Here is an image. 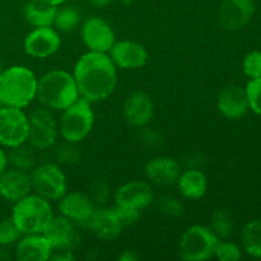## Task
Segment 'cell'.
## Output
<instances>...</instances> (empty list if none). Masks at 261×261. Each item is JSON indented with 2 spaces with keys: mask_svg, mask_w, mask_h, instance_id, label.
<instances>
[{
  "mask_svg": "<svg viewBox=\"0 0 261 261\" xmlns=\"http://www.w3.org/2000/svg\"><path fill=\"white\" fill-rule=\"evenodd\" d=\"M54 218L53 208L46 199L37 194H28L15 201L12 219L22 234L42 233Z\"/></svg>",
  "mask_w": 261,
  "mask_h": 261,
  "instance_id": "cell-4",
  "label": "cell"
},
{
  "mask_svg": "<svg viewBox=\"0 0 261 261\" xmlns=\"http://www.w3.org/2000/svg\"><path fill=\"white\" fill-rule=\"evenodd\" d=\"M112 0H88L89 4L94 8H103L109 5Z\"/></svg>",
  "mask_w": 261,
  "mask_h": 261,
  "instance_id": "cell-39",
  "label": "cell"
},
{
  "mask_svg": "<svg viewBox=\"0 0 261 261\" xmlns=\"http://www.w3.org/2000/svg\"><path fill=\"white\" fill-rule=\"evenodd\" d=\"M31 176L25 171L14 168L5 171L0 176V196L5 200L15 203L31 194Z\"/></svg>",
  "mask_w": 261,
  "mask_h": 261,
  "instance_id": "cell-19",
  "label": "cell"
},
{
  "mask_svg": "<svg viewBox=\"0 0 261 261\" xmlns=\"http://www.w3.org/2000/svg\"><path fill=\"white\" fill-rule=\"evenodd\" d=\"M178 190L181 195L189 200H198L203 198L206 193L208 181L204 172L196 170V168H189V170L181 172L177 180Z\"/></svg>",
  "mask_w": 261,
  "mask_h": 261,
  "instance_id": "cell-24",
  "label": "cell"
},
{
  "mask_svg": "<svg viewBox=\"0 0 261 261\" xmlns=\"http://www.w3.org/2000/svg\"><path fill=\"white\" fill-rule=\"evenodd\" d=\"M154 199L152 186L144 181H130L120 186L115 193L116 205L129 206V208L143 209L148 208Z\"/></svg>",
  "mask_w": 261,
  "mask_h": 261,
  "instance_id": "cell-15",
  "label": "cell"
},
{
  "mask_svg": "<svg viewBox=\"0 0 261 261\" xmlns=\"http://www.w3.org/2000/svg\"><path fill=\"white\" fill-rule=\"evenodd\" d=\"M145 177L150 182L161 186L177 184L181 175V166L171 157H155L145 165Z\"/></svg>",
  "mask_w": 261,
  "mask_h": 261,
  "instance_id": "cell-20",
  "label": "cell"
},
{
  "mask_svg": "<svg viewBox=\"0 0 261 261\" xmlns=\"http://www.w3.org/2000/svg\"><path fill=\"white\" fill-rule=\"evenodd\" d=\"M161 213L165 216L171 217V218H178L184 214V205L178 199L171 198V196H165L158 203Z\"/></svg>",
  "mask_w": 261,
  "mask_h": 261,
  "instance_id": "cell-34",
  "label": "cell"
},
{
  "mask_svg": "<svg viewBox=\"0 0 261 261\" xmlns=\"http://www.w3.org/2000/svg\"><path fill=\"white\" fill-rule=\"evenodd\" d=\"M245 91L249 101V109H251L255 114L261 115V76L251 79Z\"/></svg>",
  "mask_w": 261,
  "mask_h": 261,
  "instance_id": "cell-31",
  "label": "cell"
},
{
  "mask_svg": "<svg viewBox=\"0 0 261 261\" xmlns=\"http://www.w3.org/2000/svg\"><path fill=\"white\" fill-rule=\"evenodd\" d=\"M241 241L245 251L261 259V221H251L242 228Z\"/></svg>",
  "mask_w": 261,
  "mask_h": 261,
  "instance_id": "cell-26",
  "label": "cell"
},
{
  "mask_svg": "<svg viewBox=\"0 0 261 261\" xmlns=\"http://www.w3.org/2000/svg\"><path fill=\"white\" fill-rule=\"evenodd\" d=\"M54 249L42 233L24 234L18 240L15 255L20 261H46L51 257Z\"/></svg>",
  "mask_w": 261,
  "mask_h": 261,
  "instance_id": "cell-21",
  "label": "cell"
},
{
  "mask_svg": "<svg viewBox=\"0 0 261 261\" xmlns=\"http://www.w3.org/2000/svg\"><path fill=\"white\" fill-rule=\"evenodd\" d=\"M7 166H8V155L7 153L0 148V176L7 171Z\"/></svg>",
  "mask_w": 261,
  "mask_h": 261,
  "instance_id": "cell-37",
  "label": "cell"
},
{
  "mask_svg": "<svg viewBox=\"0 0 261 261\" xmlns=\"http://www.w3.org/2000/svg\"><path fill=\"white\" fill-rule=\"evenodd\" d=\"M28 120L30 133L27 140L31 147L38 150L54 147L58 138V125L51 110L46 106L38 107L30 115Z\"/></svg>",
  "mask_w": 261,
  "mask_h": 261,
  "instance_id": "cell-9",
  "label": "cell"
},
{
  "mask_svg": "<svg viewBox=\"0 0 261 261\" xmlns=\"http://www.w3.org/2000/svg\"><path fill=\"white\" fill-rule=\"evenodd\" d=\"M98 239L114 240L120 236L122 228L114 209H96L88 227Z\"/></svg>",
  "mask_w": 261,
  "mask_h": 261,
  "instance_id": "cell-22",
  "label": "cell"
},
{
  "mask_svg": "<svg viewBox=\"0 0 261 261\" xmlns=\"http://www.w3.org/2000/svg\"><path fill=\"white\" fill-rule=\"evenodd\" d=\"M59 211L61 216L69 221L87 228L92 216L96 212V206L88 195L75 191L65 194L63 198L59 199Z\"/></svg>",
  "mask_w": 261,
  "mask_h": 261,
  "instance_id": "cell-12",
  "label": "cell"
},
{
  "mask_svg": "<svg viewBox=\"0 0 261 261\" xmlns=\"http://www.w3.org/2000/svg\"><path fill=\"white\" fill-rule=\"evenodd\" d=\"M217 106L221 114L227 119H241L249 110L246 91L239 86L224 87L218 94Z\"/></svg>",
  "mask_w": 261,
  "mask_h": 261,
  "instance_id": "cell-18",
  "label": "cell"
},
{
  "mask_svg": "<svg viewBox=\"0 0 261 261\" xmlns=\"http://www.w3.org/2000/svg\"><path fill=\"white\" fill-rule=\"evenodd\" d=\"M36 98L42 106L63 111L79 98L73 74L65 70H51L37 79Z\"/></svg>",
  "mask_w": 261,
  "mask_h": 261,
  "instance_id": "cell-2",
  "label": "cell"
},
{
  "mask_svg": "<svg viewBox=\"0 0 261 261\" xmlns=\"http://www.w3.org/2000/svg\"><path fill=\"white\" fill-rule=\"evenodd\" d=\"M245 74L251 79L261 76V51L254 50L247 54L242 64Z\"/></svg>",
  "mask_w": 261,
  "mask_h": 261,
  "instance_id": "cell-33",
  "label": "cell"
},
{
  "mask_svg": "<svg viewBox=\"0 0 261 261\" xmlns=\"http://www.w3.org/2000/svg\"><path fill=\"white\" fill-rule=\"evenodd\" d=\"M119 3H121L122 5H132L135 0H117Z\"/></svg>",
  "mask_w": 261,
  "mask_h": 261,
  "instance_id": "cell-41",
  "label": "cell"
},
{
  "mask_svg": "<svg viewBox=\"0 0 261 261\" xmlns=\"http://www.w3.org/2000/svg\"><path fill=\"white\" fill-rule=\"evenodd\" d=\"M74 81L79 96L88 102L103 101L112 94L117 84L116 65L107 54L88 51L74 66Z\"/></svg>",
  "mask_w": 261,
  "mask_h": 261,
  "instance_id": "cell-1",
  "label": "cell"
},
{
  "mask_svg": "<svg viewBox=\"0 0 261 261\" xmlns=\"http://www.w3.org/2000/svg\"><path fill=\"white\" fill-rule=\"evenodd\" d=\"M61 40L53 27H35L24 38V51L36 59H45L58 53Z\"/></svg>",
  "mask_w": 261,
  "mask_h": 261,
  "instance_id": "cell-13",
  "label": "cell"
},
{
  "mask_svg": "<svg viewBox=\"0 0 261 261\" xmlns=\"http://www.w3.org/2000/svg\"><path fill=\"white\" fill-rule=\"evenodd\" d=\"M214 256L221 261H239L241 259V251L239 246L232 242L218 241L214 250Z\"/></svg>",
  "mask_w": 261,
  "mask_h": 261,
  "instance_id": "cell-32",
  "label": "cell"
},
{
  "mask_svg": "<svg viewBox=\"0 0 261 261\" xmlns=\"http://www.w3.org/2000/svg\"><path fill=\"white\" fill-rule=\"evenodd\" d=\"M153 111L152 99L144 92H133L124 102L125 120L133 126H145L153 117Z\"/></svg>",
  "mask_w": 261,
  "mask_h": 261,
  "instance_id": "cell-17",
  "label": "cell"
},
{
  "mask_svg": "<svg viewBox=\"0 0 261 261\" xmlns=\"http://www.w3.org/2000/svg\"><path fill=\"white\" fill-rule=\"evenodd\" d=\"M94 122L91 102L78 98L74 103L63 110L60 119V133L65 142L79 143L91 133Z\"/></svg>",
  "mask_w": 261,
  "mask_h": 261,
  "instance_id": "cell-5",
  "label": "cell"
},
{
  "mask_svg": "<svg viewBox=\"0 0 261 261\" xmlns=\"http://www.w3.org/2000/svg\"><path fill=\"white\" fill-rule=\"evenodd\" d=\"M92 195L97 201H105V199L109 195V188H107L106 182L102 180H97L92 185Z\"/></svg>",
  "mask_w": 261,
  "mask_h": 261,
  "instance_id": "cell-36",
  "label": "cell"
},
{
  "mask_svg": "<svg viewBox=\"0 0 261 261\" xmlns=\"http://www.w3.org/2000/svg\"><path fill=\"white\" fill-rule=\"evenodd\" d=\"M110 58L121 69H139L147 64L148 51L142 43L125 40L114 43L110 50Z\"/></svg>",
  "mask_w": 261,
  "mask_h": 261,
  "instance_id": "cell-16",
  "label": "cell"
},
{
  "mask_svg": "<svg viewBox=\"0 0 261 261\" xmlns=\"http://www.w3.org/2000/svg\"><path fill=\"white\" fill-rule=\"evenodd\" d=\"M219 239L211 228L193 226L186 229L178 242V252L184 260L204 261L214 256Z\"/></svg>",
  "mask_w": 261,
  "mask_h": 261,
  "instance_id": "cell-6",
  "label": "cell"
},
{
  "mask_svg": "<svg viewBox=\"0 0 261 261\" xmlns=\"http://www.w3.org/2000/svg\"><path fill=\"white\" fill-rule=\"evenodd\" d=\"M211 229L218 239H227L231 236L233 229V219L229 212L226 209H217L212 214Z\"/></svg>",
  "mask_w": 261,
  "mask_h": 261,
  "instance_id": "cell-28",
  "label": "cell"
},
{
  "mask_svg": "<svg viewBox=\"0 0 261 261\" xmlns=\"http://www.w3.org/2000/svg\"><path fill=\"white\" fill-rule=\"evenodd\" d=\"M7 155L8 163H10L13 167L18 168V170L28 172L36 167L37 158H36L35 148H32L31 145H25V143L10 148V152Z\"/></svg>",
  "mask_w": 261,
  "mask_h": 261,
  "instance_id": "cell-25",
  "label": "cell"
},
{
  "mask_svg": "<svg viewBox=\"0 0 261 261\" xmlns=\"http://www.w3.org/2000/svg\"><path fill=\"white\" fill-rule=\"evenodd\" d=\"M50 3H53V4H55L56 7H60V5H63L64 3H66L68 0H48Z\"/></svg>",
  "mask_w": 261,
  "mask_h": 261,
  "instance_id": "cell-40",
  "label": "cell"
},
{
  "mask_svg": "<svg viewBox=\"0 0 261 261\" xmlns=\"http://www.w3.org/2000/svg\"><path fill=\"white\" fill-rule=\"evenodd\" d=\"M30 120L22 109L10 106L0 107V145L17 147L27 142Z\"/></svg>",
  "mask_w": 261,
  "mask_h": 261,
  "instance_id": "cell-8",
  "label": "cell"
},
{
  "mask_svg": "<svg viewBox=\"0 0 261 261\" xmlns=\"http://www.w3.org/2000/svg\"><path fill=\"white\" fill-rule=\"evenodd\" d=\"M76 144L78 143L65 142L64 144L59 145L55 152L58 162L63 165H74L78 162L81 160V150L76 147Z\"/></svg>",
  "mask_w": 261,
  "mask_h": 261,
  "instance_id": "cell-30",
  "label": "cell"
},
{
  "mask_svg": "<svg viewBox=\"0 0 261 261\" xmlns=\"http://www.w3.org/2000/svg\"><path fill=\"white\" fill-rule=\"evenodd\" d=\"M81 23V12L75 7H64L56 12L54 25L61 32H71Z\"/></svg>",
  "mask_w": 261,
  "mask_h": 261,
  "instance_id": "cell-27",
  "label": "cell"
},
{
  "mask_svg": "<svg viewBox=\"0 0 261 261\" xmlns=\"http://www.w3.org/2000/svg\"><path fill=\"white\" fill-rule=\"evenodd\" d=\"M58 7L48 0H30L23 8L24 19L33 27H53Z\"/></svg>",
  "mask_w": 261,
  "mask_h": 261,
  "instance_id": "cell-23",
  "label": "cell"
},
{
  "mask_svg": "<svg viewBox=\"0 0 261 261\" xmlns=\"http://www.w3.org/2000/svg\"><path fill=\"white\" fill-rule=\"evenodd\" d=\"M20 236L22 233L13 222L12 217L0 221V246H9V245L15 244L20 239Z\"/></svg>",
  "mask_w": 261,
  "mask_h": 261,
  "instance_id": "cell-29",
  "label": "cell"
},
{
  "mask_svg": "<svg viewBox=\"0 0 261 261\" xmlns=\"http://www.w3.org/2000/svg\"><path fill=\"white\" fill-rule=\"evenodd\" d=\"M82 40L89 51L105 53L114 46L115 33L111 25L99 17H91L82 25Z\"/></svg>",
  "mask_w": 261,
  "mask_h": 261,
  "instance_id": "cell-10",
  "label": "cell"
},
{
  "mask_svg": "<svg viewBox=\"0 0 261 261\" xmlns=\"http://www.w3.org/2000/svg\"><path fill=\"white\" fill-rule=\"evenodd\" d=\"M3 106V105H2V102H0V107H2Z\"/></svg>",
  "mask_w": 261,
  "mask_h": 261,
  "instance_id": "cell-43",
  "label": "cell"
},
{
  "mask_svg": "<svg viewBox=\"0 0 261 261\" xmlns=\"http://www.w3.org/2000/svg\"><path fill=\"white\" fill-rule=\"evenodd\" d=\"M42 234L47 239L54 250L73 251L81 242L79 234L74 228V223L64 216L54 217Z\"/></svg>",
  "mask_w": 261,
  "mask_h": 261,
  "instance_id": "cell-14",
  "label": "cell"
},
{
  "mask_svg": "<svg viewBox=\"0 0 261 261\" xmlns=\"http://www.w3.org/2000/svg\"><path fill=\"white\" fill-rule=\"evenodd\" d=\"M115 214H116L117 219L121 223L122 227L133 226L138 222L140 217V211L138 209L129 208V206H122V205H115L114 208Z\"/></svg>",
  "mask_w": 261,
  "mask_h": 261,
  "instance_id": "cell-35",
  "label": "cell"
},
{
  "mask_svg": "<svg viewBox=\"0 0 261 261\" xmlns=\"http://www.w3.org/2000/svg\"><path fill=\"white\" fill-rule=\"evenodd\" d=\"M255 13L252 0H224L218 12V22L227 31L244 28Z\"/></svg>",
  "mask_w": 261,
  "mask_h": 261,
  "instance_id": "cell-11",
  "label": "cell"
},
{
  "mask_svg": "<svg viewBox=\"0 0 261 261\" xmlns=\"http://www.w3.org/2000/svg\"><path fill=\"white\" fill-rule=\"evenodd\" d=\"M119 259L122 261H135L138 259V256L137 254H135V251H133V250H127V251H125Z\"/></svg>",
  "mask_w": 261,
  "mask_h": 261,
  "instance_id": "cell-38",
  "label": "cell"
},
{
  "mask_svg": "<svg viewBox=\"0 0 261 261\" xmlns=\"http://www.w3.org/2000/svg\"><path fill=\"white\" fill-rule=\"evenodd\" d=\"M35 194L46 200H59L66 194V177L61 168L54 163L36 166L31 175Z\"/></svg>",
  "mask_w": 261,
  "mask_h": 261,
  "instance_id": "cell-7",
  "label": "cell"
},
{
  "mask_svg": "<svg viewBox=\"0 0 261 261\" xmlns=\"http://www.w3.org/2000/svg\"><path fill=\"white\" fill-rule=\"evenodd\" d=\"M2 71H3V68H2V64H0V74H2Z\"/></svg>",
  "mask_w": 261,
  "mask_h": 261,
  "instance_id": "cell-42",
  "label": "cell"
},
{
  "mask_svg": "<svg viewBox=\"0 0 261 261\" xmlns=\"http://www.w3.org/2000/svg\"><path fill=\"white\" fill-rule=\"evenodd\" d=\"M37 78L22 65L5 69L0 74V102L3 106L23 109L36 98Z\"/></svg>",
  "mask_w": 261,
  "mask_h": 261,
  "instance_id": "cell-3",
  "label": "cell"
}]
</instances>
